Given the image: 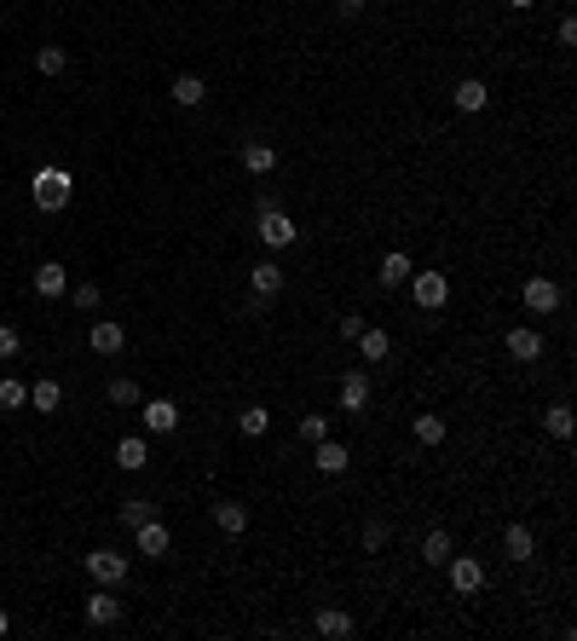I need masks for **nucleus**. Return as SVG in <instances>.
Here are the masks:
<instances>
[{
    "instance_id": "nucleus-40",
    "label": "nucleus",
    "mask_w": 577,
    "mask_h": 641,
    "mask_svg": "<svg viewBox=\"0 0 577 641\" xmlns=\"http://www.w3.org/2000/svg\"><path fill=\"white\" fill-rule=\"evenodd\" d=\"M508 6H514V12H532V6H537V0H508Z\"/></svg>"
},
{
    "instance_id": "nucleus-6",
    "label": "nucleus",
    "mask_w": 577,
    "mask_h": 641,
    "mask_svg": "<svg viewBox=\"0 0 577 641\" xmlns=\"http://www.w3.org/2000/svg\"><path fill=\"white\" fill-rule=\"evenodd\" d=\"M335 404L347 416H364L370 411V370H347L341 376V387H335Z\"/></svg>"
},
{
    "instance_id": "nucleus-19",
    "label": "nucleus",
    "mask_w": 577,
    "mask_h": 641,
    "mask_svg": "<svg viewBox=\"0 0 577 641\" xmlns=\"http://www.w3.org/2000/svg\"><path fill=\"white\" fill-rule=\"evenodd\" d=\"M347 462L352 457H347V445H341V440H318V445H312V468H318V474H341Z\"/></svg>"
},
{
    "instance_id": "nucleus-33",
    "label": "nucleus",
    "mask_w": 577,
    "mask_h": 641,
    "mask_svg": "<svg viewBox=\"0 0 577 641\" xmlns=\"http://www.w3.org/2000/svg\"><path fill=\"white\" fill-rule=\"evenodd\" d=\"M18 404H29V387L18 376H0V411H18Z\"/></svg>"
},
{
    "instance_id": "nucleus-27",
    "label": "nucleus",
    "mask_w": 577,
    "mask_h": 641,
    "mask_svg": "<svg viewBox=\"0 0 577 641\" xmlns=\"http://www.w3.org/2000/svg\"><path fill=\"white\" fill-rule=\"evenodd\" d=\"M237 428L248 433V440H260V433H272V411H266V404H243V411H237Z\"/></svg>"
},
{
    "instance_id": "nucleus-25",
    "label": "nucleus",
    "mask_w": 577,
    "mask_h": 641,
    "mask_svg": "<svg viewBox=\"0 0 577 641\" xmlns=\"http://www.w3.org/2000/svg\"><path fill=\"white\" fill-rule=\"evenodd\" d=\"M312 630H318V636H330V641H341V636H352V618L341 613V607H323V613L312 618Z\"/></svg>"
},
{
    "instance_id": "nucleus-22",
    "label": "nucleus",
    "mask_w": 577,
    "mask_h": 641,
    "mask_svg": "<svg viewBox=\"0 0 577 641\" xmlns=\"http://www.w3.org/2000/svg\"><path fill=\"white\" fill-rule=\"evenodd\" d=\"M410 433H416L422 445H445V440H450V422H445V416H433V411H422V416L410 422Z\"/></svg>"
},
{
    "instance_id": "nucleus-32",
    "label": "nucleus",
    "mask_w": 577,
    "mask_h": 641,
    "mask_svg": "<svg viewBox=\"0 0 577 641\" xmlns=\"http://www.w3.org/2000/svg\"><path fill=\"white\" fill-rule=\"evenodd\" d=\"M64 64H70L64 46H35V70L41 75H64Z\"/></svg>"
},
{
    "instance_id": "nucleus-15",
    "label": "nucleus",
    "mask_w": 577,
    "mask_h": 641,
    "mask_svg": "<svg viewBox=\"0 0 577 641\" xmlns=\"http://www.w3.org/2000/svg\"><path fill=\"white\" fill-rule=\"evenodd\" d=\"M450 104H457V111H467V116H474V111H486V104H491V87H486V82H474V75H467V82H457V87H450Z\"/></svg>"
},
{
    "instance_id": "nucleus-14",
    "label": "nucleus",
    "mask_w": 577,
    "mask_h": 641,
    "mask_svg": "<svg viewBox=\"0 0 577 641\" xmlns=\"http://www.w3.org/2000/svg\"><path fill=\"white\" fill-rule=\"evenodd\" d=\"M35 295H46V301L70 295V272H64L58 260H41V266H35Z\"/></svg>"
},
{
    "instance_id": "nucleus-41",
    "label": "nucleus",
    "mask_w": 577,
    "mask_h": 641,
    "mask_svg": "<svg viewBox=\"0 0 577 641\" xmlns=\"http://www.w3.org/2000/svg\"><path fill=\"white\" fill-rule=\"evenodd\" d=\"M12 630V618H6V607H0V636H6Z\"/></svg>"
},
{
    "instance_id": "nucleus-8",
    "label": "nucleus",
    "mask_w": 577,
    "mask_h": 641,
    "mask_svg": "<svg viewBox=\"0 0 577 641\" xmlns=\"http://www.w3.org/2000/svg\"><path fill=\"white\" fill-rule=\"evenodd\" d=\"M139 416H145V433H174L179 428V404L174 399H139Z\"/></svg>"
},
{
    "instance_id": "nucleus-36",
    "label": "nucleus",
    "mask_w": 577,
    "mask_h": 641,
    "mask_svg": "<svg viewBox=\"0 0 577 641\" xmlns=\"http://www.w3.org/2000/svg\"><path fill=\"white\" fill-rule=\"evenodd\" d=\"M18 347H24V335L12 324H0V358H18Z\"/></svg>"
},
{
    "instance_id": "nucleus-38",
    "label": "nucleus",
    "mask_w": 577,
    "mask_h": 641,
    "mask_svg": "<svg viewBox=\"0 0 577 641\" xmlns=\"http://www.w3.org/2000/svg\"><path fill=\"white\" fill-rule=\"evenodd\" d=\"M554 35H560V46H577V24H572V18H560Z\"/></svg>"
},
{
    "instance_id": "nucleus-10",
    "label": "nucleus",
    "mask_w": 577,
    "mask_h": 641,
    "mask_svg": "<svg viewBox=\"0 0 577 641\" xmlns=\"http://www.w3.org/2000/svg\"><path fill=\"white\" fill-rule=\"evenodd\" d=\"M116 618H121V601L111 596V584H99V589L87 596V624H92V630H111Z\"/></svg>"
},
{
    "instance_id": "nucleus-9",
    "label": "nucleus",
    "mask_w": 577,
    "mask_h": 641,
    "mask_svg": "<svg viewBox=\"0 0 577 641\" xmlns=\"http://www.w3.org/2000/svg\"><path fill=\"white\" fill-rule=\"evenodd\" d=\"M133 549H139V555H150V560H162L168 549H174V538H168V526L150 514L145 526H133Z\"/></svg>"
},
{
    "instance_id": "nucleus-34",
    "label": "nucleus",
    "mask_w": 577,
    "mask_h": 641,
    "mask_svg": "<svg viewBox=\"0 0 577 641\" xmlns=\"http://www.w3.org/2000/svg\"><path fill=\"white\" fill-rule=\"evenodd\" d=\"M70 301H75V312H99L104 289H99V284H70Z\"/></svg>"
},
{
    "instance_id": "nucleus-31",
    "label": "nucleus",
    "mask_w": 577,
    "mask_h": 641,
    "mask_svg": "<svg viewBox=\"0 0 577 641\" xmlns=\"http://www.w3.org/2000/svg\"><path fill=\"white\" fill-rule=\"evenodd\" d=\"M104 393H111V404H128V411H133L139 399H145V393H139V382H133V376H111V387H104Z\"/></svg>"
},
{
    "instance_id": "nucleus-13",
    "label": "nucleus",
    "mask_w": 577,
    "mask_h": 641,
    "mask_svg": "<svg viewBox=\"0 0 577 641\" xmlns=\"http://www.w3.org/2000/svg\"><path fill=\"white\" fill-rule=\"evenodd\" d=\"M243 168L255 180H266L272 168H277V145H272V139H248V145H243Z\"/></svg>"
},
{
    "instance_id": "nucleus-11",
    "label": "nucleus",
    "mask_w": 577,
    "mask_h": 641,
    "mask_svg": "<svg viewBox=\"0 0 577 641\" xmlns=\"http://www.w3.org/2000/svg\"><path fill=\"white\" fill-rule=\"evenodd\" d=\"M352 341H358V358H364V364H381V358L393 353V335H387L381 324H364V330H358Z\"/></svg>"
},
{
    "instance_id": "nucleus-17",
    "label": "nucleus",
    "mask_w": 577,
    "mask_h": 641,
    "mask_svg": "<svg viewBox=\"0 0 577 641\" xmlns=\"http://www.w3.org/2000/svg\"><path fill=\"white\" fill-rule=\"evenodd\" d=\"M508 353L520 358V364H532V358H543V335L532 330V324H514V330H508Z\"/></svg>"
},
{
    "instance_id": "nucleus-12",
    "label": "nucleus",
    "mask_w": 577,
    "mask_h": 641,
    "mask_svg": "<svg viewBox=\"0 0 577 641\" xmlns=\"http://www.w3.org/2000/svg\"><path fill=\"white\" fill-rule=\"evenodd\" d=\"M248 289H255V301H272V295H284V266H277V260H260L255 272H248Z\"/></svg>"
},
{
    "instance_id": "nucleus-28",
    "label": "nucleus",
    "mask_w": 577,
    "mask_h": 641,
    "mask_svg": "<svg viewBox=\"0 0 577 641\" xmlns=\"http://www.w3.org/2000/svg\"><path fill=\"white\" fill-rule=\"evenodd\" d=\"M422 560H428V567H445V560H450V531L445 526H433L422 538Z\"/></svg>"
},
{
    "instance_id": "nucleus-16",
    "label": "nucleus",
    "mask_w": 577,
    "mask_h": 641,
    "mask_svg": "<svg viewBox=\"0 0 577 641\" xmlns=\"http://www.w3.org/2000/svg\"><path fill=\"white\" fill-rule=\"evenodd\" d=\"M503 555L514 560V567H525V560L537 555V538H532V526H508V531H503Z\"/></svg>"
},
{
    "instance_id": "nucleus-20",
    "label": "nucleus",
    "mask_w": 577,
    "mask_h": 641,
    "mask_svg": "<svg viewBox=\"0 0 577 641\" xmlns=\"http://www.w3.org/2000/svg\"><path fill=\"white\" fill-rule=\"evenodd\" d=\"M214 526H220L226 538H243V531H248V509L226 497V503H214Z\"/></svg>"
},
{
    "instance_id": "nucleus-39",
    "label": "nucleus",
    "mask_w": 577,
    "mask_h": 641,
    "mask_svg": "<svg viewBox=\"0 0 577 641\" xmlns=\"http://www.w3.org/2000/svg\"><path fill=\"white\" fill-rule=\"evenodd\" d=\"M335 12H341V18H358V12H364V0H335Z\"/></svg>"
},
{
    "instance_id": "nucleus-29",
    "label": "nucleus",
    "mask_w": 577,
    "mask_h": 641,
    "mask_svg": "<svg viewBox=\"0 0 577 641\" xmlns=\"http://www.w3.org/2000/svg\"><path fill=\"white\" fill-rule=\"evenodd\" d=\"M150 514H156V503H150V497H128V503H121V509H116V520H121V526H128V531H133V526H145V520H150Z\"/></svg>"
},
{
    "instance_id": "nucleus-23",
    "label": "nucleus",
    "mask_w": 577,
    "mask_h": 641,
    "mask_svg": "<svg viewBox=\"0 0 577 641\" xmlns=\"http://www.w3.org/2000/svg\"><path fill=\"white\" fill-rule=\"evenodd\" d=\"M29 404H35V411H41V416H53V411H58V404H64V387H58L53 376H41L35 387H29Z\"/></svg>"
},
{
    "instance_id": "nucleus-37",
    "label": "nucleus",
    "mask_w": 577,
    "mask_h": 641,
    "mask_svg": "<svg viewBox=\"0 0 577 641\" xmlns=\"http://www.w3.org/2000/svg\"><path fill=\"white\" fill-rule=\"evenodd\" d=\"M364 549H370V555L387 549V526H381V520H370V526H364Z\"/></svg>"
},
{
    "instance_id": "nucleus-4",
    "label": "nucleus",
    "mask_w": 577,
    "mask_h": 641,
    "mask_svg": "<svg viewBox=\"0 0 577 641\" xmlns=\"http://www.w3.org/2000/svg\"><path fill=\"white\" fill-rule=\"evenodd\" d=\"M445 572H450V589H457V596H479V589H486V567H479L474 555H457V549H450Z\"/></svg>"
},
{
    "instance_id": "nucleus-2",
    "label": "nucleus",
    "mask_w": 577,
    "mask_h": 641,
    "mask_svg": "<svg viewBox=\"0 0 577 641\" xmlns=\"http://www.w3.org/2000/svg\"><path fill=\"white\" fill-rule=\"evenodd\" d=\"M520 301H525V312H532V318H549V312H560V301H566V289H560L554 277H525Z\"/></svg>"
},
{
    "instance_id": "nucleus-5",
    "label": "nucleus",
    "mask_w": 577,
    "mask_h": 641,
    "mask_svg": "<svg viewBox=\"0 0 577 641\" xmlns=\"http://www.w3.org/2000/svg\"><path fill=\"white\" fill-rule=\"evenodd\" d=\"M410 295H416L422 312H439L450 301V277L445 272H410Z\"/></svg>"
},
{
    "instance_id": "nucleus-30",
    "label": "nucleus",
    "mask_w": 577,
    "mask_h": 641,
    "mask_svg": "<svg viewBox=\"0 0 577 641\" xmlns=\"http://www.w3.org/2000/svg\"><path fill=\"white\" fill-rule=\"evenodd\" d=\"M543 428H549L554 440H572V404H549V411H543Z\"/></svg>"
},
{
    "instance_id": "nucleus-3",
    "label": "nucleus",
    "mask_w": 577,
    "mask_h": 641,
    "mask_svg": "<svg viewBox=\"0 0 577 641\" xmlns=\"http://www.w3.org/2000/svg\"><path fill=\"white\" fill-rule=\"evenodd\" d=\"M82 567H87V578L92 584H128V555L121 549H92V555H82Z\"/></svg>"
},
{
    "instance_id": "nucleus-1",
    "label": "nucleus",
    "mask_w": 577,
    "mask_h": 641,
    "mask_svg": "<svg viewBox=\"0 0 577 641\" xmlns=\"http://www.w3.org/2000/svg\"><path fill=\"white\" fill-rule=\"evenodd\" d=\"M29 197H35L41 214H58V209H70L75 180L64 174V168H35V185H29Z\"/></svg>"
},
{
    "instance_id": "nucleus-21",
    "label": "nucleus",
    "mask_w": 577,
    "mask_h": 641,
    "mask_svg": "<svg viewBox=\"0 0 577 641\" xmlns=\"http://www.w3.org/2000/svg\"><path fill=\"white\" fill-rule=\"evenodd\" d=\"M87 341H92V353H104V358H111V353L128 347V330H121V324H92Z\"/></svg>"
},
{
    "instance_id": "nucleus-26",
    "label": "nucleus",
    "mask_w": 577,
    "mask_h": 641,
    "mask_svg": "<svg viewBox=\"0 0 577 641\" xmlns=\"http://www.w3.org/2000/svg\"><path fill=\"white\" fill-rule=\"evenodd\" d=\"M410 272H416V266H410V255H404V248H393V255L381 260V284H387V289L410 284Z\"/></svg>"
},
{
    "instance_id": "nucleus-7",
    "label": "nucleus",
    "mask_w": 577,
    "mask_h": 641,
    "mask_svg": "<svg viewBox=\"0 0 577 641\" xmlns=\"http://www.w3.org/2000/svg\"><path fill=\"white\" fill-rule=\"evenodd\" d=\"M294 238H301V231H294V220L277 209V202H272V209H260V243H266V248H289Z\"/></svg>"
},
{
    "instance_id": "nucleus-24",
    "label": "nucleus",
    "mask_w": 577,
    "mask_h": 641,
    "mask_svg": "<svg viewBox=\"0 0 577 641\" xmlns=\"http://www.w3.org/2000/svg\"><path fill=\"white\" fill-rule=\"evenodd\" d=\"M202 99H208V87H202V75H174V104H179V111H197Z\"/></svg>"
},
{
    "instance_id": "nucleus-35",
    "label": "nucleus",
    "mask_w": 577,
    "mask_h": 641,
    "mask_svg": "<svg viewBox=\"0 0 577 641\" xmlns=\"http://www.w3.org/2000/svg\"><path fill=\"white\" fill-rule=\"evenodd\" d=\"M294 433H301V440H306V445H318V440H330V416H318V411H312V416H301V428H294Z\"/></svg>"
},
{
    "instance_id": "nucleus-18",
    "label": "nucleus",
    "mask_w": 577,
    "mask_h": 641,
    "mask_svg": "<svg viewBox=\"0 0 577 641\" xmlns=\"http://www.w3.org/2000/svg\"><path fill=\"white\" fill-rule=\"evenodd\" d=\"M116 462L128 468V474H139V468L150 462V445H145V433H121V440H116Z\"/></svg>"
}]
</instances>
